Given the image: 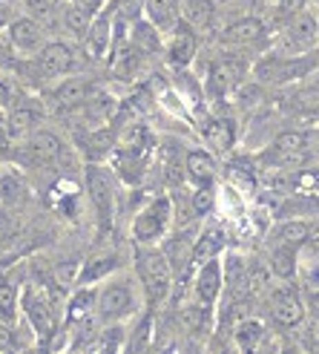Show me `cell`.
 Returning a JSON list of instances; mask_svg holds the SVG:
<instances>
[{
	"label": "cell",
	"mask_w": 319,
	"mask_h": 354,
	"mask_svg": "<svg viewBox=\"0 0 319 354\" xmlns=\"http://www.w3.org/2000/svg\"><path fill=\"white\" fill-rule=\"evenodd\" d=\"M135 271L141 279V288L147 294V303L158 306L173 288V262L164 251L155 248H138L135 251Z\"/></svg>",
	"instance_id": "6da1fadb"
},
{
	"label": "cell",
	"mask_w": 319,
	"mask_h": 354,
	"mask_svg": "<svg viewBox=\"0 0 319 354\" xmlns=\"http://www.w3.org/2000/svg\"><path fill=\"white\" fill-rule=\"evenodd\" d=\"M319 66V58H313L311 52L308 55H271V58H262L253 66V75L262 84H293V81H302L308 78L313 69Z\"/></svg>",
	"instance_id": "7a4b0ae2"
},
{
	"label": "cell",
	"mask_w": 319,
	"mask_h": 354,
	"mask_svg": "<svg viewBox=\"0 0 319 354\" xmlns=\"http://www.w3.org/2000/svg\"><path fill=\"white\" fill-rule=\"evenodd\" d=\"M316 44H319L316 17H311L308 12H299L296 17H291V24L276 38L273 46H276V55H308Z\"/></svg>",
	"instance_id": "3957f363"
},
{
	"label": "cell",
	"mask_w": 319,
	"mask_h": 354,
	"mask_svg": "<svg viewBox=\"0 0 319 354\" xmlns=\"http://www.w3.org/2000/svg\"><path fill=\"white\" fill-rule=\"evenodd\" d=\"M133 311H135V294L127 279L110 282V286H104L98 291L95 314L101 317V323H118L124 317H130Z\"/></svg>",
	"instance_id": "277c9868"
},
{
	"label": "cell",
	"mask_w": 319,
	"mask_h": 354,
	"mask_svg": "<svg viewBox=\"0 0 319 354\" xmlns=\"http://www.w3.org/2000/svg\"><path fill=\"white\" fill-rule=\"evenodd\" d=\"M170 219H173V202H170L167 196L153 199V202L135 216V222H133V236H135V242H138V245L155 242L158 236L167 231Z\"/></svg>",
	"instance_id": "5b68a950"
},
{
	"label": "cell",
	"mask_w": 319,
	"mask_h": 354,
	"mask_svg": "<svg viewBox=\"0 0 319 354\" xmlns=\"http://www.w3.org/2000/svg\"><path fill=\"white\" fill-rule=\"evenodd\" d=\"M86 190H90V199L98 210L101 225L106 227L113 222V214H115V185H113L110 170H104L98 165L86 167Z\"/></svg>",
	"instance_id": "8992f818"
},
{
	"label": "cell",
	"mask_w": 319,
	"mask_h": 354,
	"mask_svg": "<svg viewBox=\"0 0 319 354\" xmlns=\"http://www.w3.org/2000/svg\"><path fill=\"white\" fill-rule=\"evenodd\" d=\"M61 156H64V141L55 133H49V130L32 133L29 141L21 147V162H26L32 167L55 165V162H61Z\"/></svg>",
	"instance_id": "52a82bcc"
},
{
	"label": "cell",
	"mask_w": 319,
	"mask_h": 354,
	"mask_svg": "<svg viewBox=\"0 0 319 354\" xmlns=\"http://www.w3.org/2000/svg\"><path fill=\"white\" fill-rule=\"evenodd\" d=\"M305 314H308V306H305V299L299 297V291L293 286L273 291V297H271V317H273L276 326L293 328V326H299L305 320Z\"/></svg>",
	"instance_id": "ba28073f"
},
{
	"label": "cell",
	"mask_w": 319,
	"mask_h": 354,
	"mask_svg": "<svg viewBox=\"0 0 319 354\" xmlns=\"http://www.w3.org/2000/svg\"><path fill=\"white\" fill-rule=\"evenodd\" d=\"M244 73H247V64L239 61V58H224V61H219L216 66L210 69V78H207L210 93L227 95L230 90H236V86L242 84Z\"/></svg>",
	"instance_id": "9c48e42d"
},
{
	"label": "cell",
	"mask_w": 319,
	"mask_h": 354,
	"mask_svg": "<svg viewBox=\"0 0 319 354\" xmlns=\"http://www.w3.org/2000/svg\"><path fill=\"white\" fill-rule=\"evenodd\" d=\"M222 286H224V277H222V262H219V257L210 259V262H204V265H199L196 279H193V291H196L199 303L213 306V303L219 299V294H222Z\"/></svg>",
	"instance_id": "30bf717a"
},
{
	"label": "cell",
	"mask_w": 319,
	"mask_h": 354,
	"mask_svg": "<svg viewBox=\"0 0 319 354\" xmlns=\"http://www.w3.org/2000/svg\"><path fill=\"white\" fill-rule=\"evenodd\" d=\"M222 44L242 46V49L259 46V44H264V24L259 17H239V21H233L222 32Z\"/></svg>",
	"instance_id": "8fae6325"
},
{
	"label": "cell",
	"mask_w": 319,
	"mask_h": 354,
	"mask_svg": "<svg viewBox=\"0 0 319 354\" xmlns=\"http://www.w3.org/2000/svg\"><path fill=\"white\" fill-rule=\"evenodd\" d=\"M38 66H41V73L44 75H69V73H75V55H72V49L64 46V44H46L41 49V55H38Z\"/></svg>",
	"instance_id": "7c38bea8"
},
{
	"label": "cell",
	"mask_w": 319,
	"mask_h": 354,
	"mask_svg": "<svg viewBox=\"0 0 319 354\" xmlns=\"http://www.w3.org/2000/svg\"><path fill=\"white\" fill-rule=\"evenodd\" d=\"M9 38L17 49L23 52H32V49H41V41H44V24H38L35 17H14L9 24Z\"/></svg>",
	"instance_id": "4fadbf2b"
},
{
	"label": "cell",
	"mask_w": 319,
	"mask_h": 354,
	"mask_svg": "<svg viewBox=\"0 0 319 354\" xmlns=\"http://www.w3.org/2000/svg\"><path fill=\"white\" fill-rule=\"evenodd\" d=\"M23 311H26V317L32 320L35 331L44 334V337H49V334H52V308H49V299L44 294H38L35 288H26L23 291Z\"/></svg>",
	"instance_id": "5bb4252c"
},
{
	"label": "cell",
	"mask_w": 319,
	"mask_h": 354,
	"mask_svg": "<svg viewBox=\"0 0 319 354\" xmlns=\"http://www.w3.org/2000/svg\"><path fill=\"white\" fill-rule=\"evenodd\" d=\"M95 93L98 90L86 78H66L55 90V101H58V107H64V110H75V107H84V104L90 101Z\"/></svg>",
	"instance_id": "9a60e30c"
},
{
	"label": "cell",
	"mask_w": 319,
	"mask_h": 354,
	"mask_svg": "<svg viewBox=\"0 0 319 354\" xmlns=\"http://www.w3.org/2000/svg\"><path fill=\"white\" fill-rule=\"evenodd\" d=\"M196 49H199L196 32H190L187 26H182V29H175V35L170 38L167 58H170L173 66H187L193 58H196Z\"/></svg>",
	"instance_id": "2e32d148"
},
{
	"label": "cell",
	"mask_w": 319,
	"mask_h": 354,
	"mask_svg": "<svg viewBox=\"0 0 319 354\" xmlns=\"http://www.w3.org/2000/svg\"><path fill=\"white\" fill-rule=\"evenodd\" d=\"M202 136H204V141H207V145H210L213 150H219V153L230 150V147H233V141H236L233 124H230V121H224V118H210V121H204Z\"/></svg>",
	"instance_id": "e0dca14e"
},
{
	"label": "cell",
	"mask_w": 319,
	"mask_h": 354,
	"mask_svg": "<svg viewBox=\"0 0 319 354\" xmlns=\"http://www.w3.org/2000/svg\"><path fill=\"white\" fill-rule=\"evenodd\" d=\"M182 17L193 29H207L213 17H216V0H184Z\"/></svg>",
	"instance_id": "ac0fdd59"
},
{
	"label": "cell",
	"mask_w": 319,
	"mask_h": 354,
	"mask_svg": "<svg viewBox=\"0 0 319 354\" xmlns=\"http://www.w3.org/2000/svg\"><path fill=\"white\" fill-rule=\"evenodd\" d=\"M184 0H147L144 9H147V17L150 24L158 26V29H170L179 17V9H182Z\"/></svg>",
	"instance_id": "d6986e66"
},
{
	"label": "cell",
	"mask_w": 319,
	"mask_h": 354,
	"mask_svg": "<svg viewBox=\"0 0 319 354\" xmlns=\"http://www.w3.org/2000/svg\"><path fill=\"white\" fill-rule=\"evenodd\" d=\"M184 170L190 173V179H196L199 185H210L213 176H216V162H213L210 153L190 150L187 158H184Z\"/></svg>",
	"instance_id": "ffe728a7"
},
{
	"label": "cell",
	"mask_w": 319,
	"mask_h": 354,
	"mask_svg": "<svg viewBox=\"0 0 319 354\" xmlns=\"http://www.w3.org/2000/svg\"><path fill=\"white\" fill-rule=\"evenodd\" d=\"M219 251H222V234L207 231V234H202L196 242H193L190 262L199 268V265H204V262H210V259H216V257H219Z\"/></svg>",
	"instance_id": "44dd1931"
},
{
	"label": "cell",
	"mask_w": 319,
	"mask_h": 354,
	"mask_svg": "<svg viewBox=\"0 0 319 354\" xmlns=\"http://www.w3.org/2000/svg\"><path fill=\"white\" fill-rule=\"evenodd\" d=\"M296 251L299 248L291 245H276L271 254V274L279 279H291L296 274Z\"/></svg>",
	"instance_id": "7402d4cb"
},
{
	"label": "cell",
	"mask_w": 319,
	"mask_h": 354,
	"mask_svg": "<svg viewBox=\"0 0 319 354\" xmlns=\"http://www.w3.org/2000/svg\"><path fill=\"white\" fill-rule=\"evenodd\" d=\"M233 340H236V348L253 351V348H259V343L264 340V326L251 317V320H244V323H239V326L233 328Z\"/></svg>",
	"instance_id": "603a6c76"
},
{
	"label": "cell",
	"mask_w": 319,
	"mask_h": 354,
	"mask_svg": "<svg viewBox=\"0 0 319 354\" xmlns=\"http://www.w3.org/2000/svg\"><path fill=\"white\" fill-rule=\"evenodd\" d=\"M86 46L95 58H101L106 49H110V15H98L90 32H86Z\"/></svg>",
	"instance_id": "cb8c5ba5"
},
{
	"label": "cell",
	"mask_w": 319,
	"mask_h": 354,
	"mask_svg": "<svg viewBox=\"0 0 319 354\" xmlns=\"http://www.w3.org/2000/svg\"><path fill=\"white\" fill-rule=\"evenodd\" d=\"M179 320H182L184 331H190V334H202V331L210 328V306H207V303L187 306V308L182 311Z\"/></svg>",
	"instance_id": "d4e9b609"
},
{
	"label": "cell",
	"mask_w": 319,
	"mask_h": 354,
	"mask_svg": "<svg viewBox=\"0 0 319 354\" xmlns=\"http://www.w3.org/2000/svg\"><path fill=\"white\" fill-rule=\"evenodd\" d=\"M311 236V225L308 222H285L276 231V245H291V248H302Z\"/></svg>",
	"instance_id": "484cf974"
},
{
	"label": "cell",
	"mask_w": 319,
	"mask_h": 354,
	"mask_svg": "<svg viewBox=\"0 0 319 354\" xmlns=\"http://www.w3.org/2000/svg\"><path fill=\"white\" fill-rule=\"evenodd\" d=\"M38 121V110L29 107V104H21L9 113V121H6V133L9 136H23L26 130H32V124Z\"/></svg>",
	"instance_id": "4316f807"
},
{
	"label": "cell",
	"mask_w": 319,
	"mask_h": 354,
	"mask_svg": "<svg viewBox=\"0 0 319 354\" xmlns=\"http://www.w3.org/2000/svg\"><path fill=\"white\" fill-rule=\"evenodd\" d=\"M64 26L69 32H75V35H86V32H90V26H93V12L84 9L81 3L66 6L64 9Z\"/></svg>",
	"instance_id": "83f0119b"
},
{
	"label": "cell",
	"mask_w": 319,
	"mask_h": 354,
	"mask_svg": "<svg viewBox=\"0 0 319 354\" xmlns=\"http://www.w3.org/2000/svg\"><path fill=\"white\" fill-rule=\"evenodd\" d=\"M115 265H118L115 257H101V259L86 262V268L81 271V286H93L95 279H101V277H106L110 271H115Z\"/></svg>",
	"instance_id": "f1b7e54d"
},
{
	"label": "cell",
	"mask_w": 319,
	"mask_h": 354,
	"mask_svg": "<svg viewBox=\"0 0 319 354\" xmlns=\"http://www.w3.org/2000/svg\"><path fill=\"white\" fill-rule=\"evenodd\" d=\"M273 150H282V153L308 150V136H305L302 130H285V133H279V136H276Z\"/></svg>",
	"instance_id": "f546056e"
},
{
	"label": "cell",
	"mask_w": 319,
	"mask_h": 354,
	"mask_svg": "<svg viewBox=\"0 0 319 354\" xmlns=\"http://www.w3.org/2000/svg\"><path fill=\"white\" fill-rule=\"evenodd\" d=\"M251 317H253V299H251V297H244V299H236V303L224 311L222 323H224V326H230V328H236L239 323L251 320Z\"/></svg>",
	"instance_id": "4dcf8cb0"
},
{
	"label": "cell",
	"mask_w": 319,
	"mask_h": 354,
	"mask_svg": "<svg viewBox=\"0 0 319 354\" xmlns=\"http://www.w3.org/2000/svg\"><path fill=\"white\" fill-rule=\"evenodd\" d=\"M0 320L9 326L17 320V291L9 282H0Z\"/></svg>",
	"instance_id": "1f68e13d"
},
{
	"label": "cell",
	"mask_w": 319,
	"mask_h": 354,
	"mask_svg": "<svg viewBox=\"0 0 319 354\" xmlns=\"http://www.w3.org/2000/svg\"><path fill=\"white\" fill-rule=\"evenodd\" d=\"M23 193H26V187H23V182L17 179V176H12V173L0 176V202H3V205L21 202Z\"/></svg>",
	"instance_id": "d6a6232c"
},
{
	"label": "cell",
	"mask_w": 319,
	"mask_h": 354,
	"mask_svg": "<svg viewBox=\"0 0 319 354\" xmlns=\"http://www.w3.org/2000/svg\"><path fill=\"white\" fill-rule=\"evenodd\" d=\"M23 6L41 24H52L58 17V0H23Z\"/></svg>",
	"instance_id": "836d02e7"
},
{
	"label": "cell",
	"mask_w": 319,
	"mask_h": 354,
	"mask_svg": "<svg viewBox=\"0 0 319 354\" xmlns=\"http://www.w3.org/2000/svg\"><path fill=\"white\" fill-rule=\"evenodd\" d=\"M95 299H98V294H93V291H81L75 299H72V303H69V311H66V320L69 323H78V320H84V317H86V311H90V306L95 303Z\"/></svg>",
	"instance_id": "e575fe53"
},
{
	"label": "cell",
	"mask_w": 319,
	"mask_h": 354,
	"mask_svg": "<svg viewBox=\"0 0 319 354\" xmlns=\"http://www.w3.org/2000/svg\"><path fill=\"white\" fill-rule=\"evenodd\" d=\"M210 207H213V190H210V185H199V190L193 193V210H196L199 216H204Z\"/></svg>",
	"instance_id": "d590c367"
},
{
	"label": "cell",
	"mask_w": 319,
	"mask_h": 354,
	"mask_svg": "<svg viewBox=\"0 0 319 354\" xmlns=\"http://www.w3.org/2000/svg\"><path fill=\"white\" fill-rule=\"evenodd\" d=\"M276 12L282 17H296L299 12H305V0H276Z\"/></svg>",
	"instance_id": "8d00e7d4"
},
{
	"label": "cell",
	"mask_w": 319,
	"mask_h": 354,
	"mask_svg": "<svg viewBox=\"0 0 319 354\" xmlns=\"http://www.w3.org/2000/svg\"><path fill=\"white\" fill-rule=\"evenodd\" d=\"M14 346V334L9 331V323L0 320V351H9Z\"/></svg>",
	"instance_id": "74e56055"
},
{
	"label": "cell",
	"mask_w": 319,
	"mask_h": 354,
	"mask_svg": "<svg viewBox=\"0 0 319 354\" xmlns=\"http://www.w3.org/2000/svg\"><path fill=\"white\" fill-rule=\"evenodd\" d=\"M305 306H308V311H311L313 317H319V288L308 294V303H305Z\"/></svg>",
	"instance_id": "f35d334b"
},
{
	"label": "cell",
	"mask_w": 319,
	"mask_h": 354,
	"mask_svg": "<svg viewBox=\"0 0 319 354\" xmlns=\"http://www.w3.org/2000/svg\"><path fill=\"white\" fill-rule=\"evenodd\" d=\"M3 24H12V9H9V3L0 0V26H3Z\"/></svg>",
	"instance_id": "ab89813d"
},
{
	"label": "cell",
	"mask_w": 319,
	"mask_h": 354,
	"mask_svg": "<svg viewBox=\"0 0 319 354\" xmlns=\"http://www.w3.org/2000/svg\"><path fill=\"white\" fill-rule=\"evenodd\" d=\"M308 334H311V340L319 346V317H313V323H311V331H308Z\"/></svg>",
	"instance_id": "60d3db41"
},
{
	"label": "cell",
	"mask_w": 319,
	"mask_h": 354,
	"mask_svg": "<svg viewBox=\"0 0 319 354\" xmlns=\"http://www.w3.org/2000/svg\"><path fill=\"white\" fill-rule=\"evenodd\" d=\"M305 245H308V248H313V251H316V254H319V231H316V234H311V236H308V242H305Z\"/></svg>",
	"instance_id": "b9f144b4"
},
{
	"label": "cell",
	"mask_w": 319,
	"mask_h": 354,
	"mask_svg": "<svg viewBox=\"0 0 319 354\" xmlns=\"http://www.w3.org/2000/svg\"><path fill=\"white\" fill-rule=\"evenodd\" d=\"M0 101H3V90H0Z\"/></svg>",
	"instance_id": "7bdbcfd3"
}]
</instances>
